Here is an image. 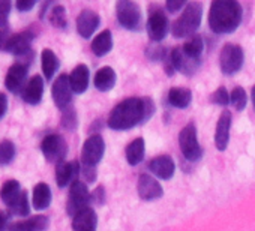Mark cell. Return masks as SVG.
I'll list each match as a JSON object with an SVG mask.
<instances>
[{
	"label": "cell",
	"mask_w": 255,
	"mask_h": 231,
	"mask_svg": "<svg viewBox=\"0 0 255 231\" xmlns=\"http://www.w3.org/2000/svg\"><path fill=\"white\" fill-rule=\"evenodd\" d=\"M153 113V104L150 99L128 98L114 107L108 117V126L114 131L131 129L147 120Z\"/></svg>",
	"instance_id": "obj_1"
},
{
	"label": "cell",
	"mask_w": 255,
	"mask_h": 231,
	"mask_svg": "<svg viewBox=\"0 0 255 231\" xmlns=\"http://www.w3.org/2000/svg\"><path fill=\"white\" fill-rule=\"evenodd\" d=\"M99 23H101V18L95 11L84 9V11H81V14L77 18V32L84 39H89L96 32Z\"/></svg>",
	"instance_id": "obj_16"
},
{
	"label": "cell",
	"mask_w": 255,
	"mask_h": 231,
	"mask_svg": "<svg viewBox=\"0 0 255 231\" xmlns=\"http://www.w3.org/2000/svg\"><path fill=\"white\" fill-rule=\"evenodd\" d=\"M9 11H11V3L9 2H6V0L0 2V29H3L6 26Z\"/></svg>",
	"instance_id": "obj_37"
},
{
	"label": "cell",
	"mask_w": 255,
	"mask_h": 231,
	"mask_svg": "<svg viewBox=\"0 0 255 231\" xmlns=\"http://www.w3.org/2000/svg\"><path fill=\"white\" fill-rule=\"evenodd\" d=\"M182 48H183V51H185L189 57H192V59H195V60H201V54H203V50H204L203 38L198 36V35H194V36H191V38L183 44Z\"/></svg>",
	"instance_id": "obj_31"
},
{
	"label": "cell",
	"mask_w": 255,
	"mask_h": 231,
	"mask_svg": "<svg viewBox=\"0 0 255 231\" xmlns=\"http://www.w3.org/2000/svg\"><path fill=\"white\" fill-rule=\"evenodd\" d=\"M137 191H138L140 198L146 201H152V200L162 197V186L159 185L156 179H153L149 174H141L138 177Z\"/></svg>",
	"instance_id": "obj_15"
},
{
	"label": "cell",
	"mask_w": 255,
	"mask_h": 231,
	"mask_svg": "<svg viewBox=\"0 0 255 231\" xmlns=\"http://www.w3.org/2000/svg\"><path fill=\"white\" fill-rule=\"evenodd\" d=\"M113 48V35L110 30H104L101 32L92 42V51L95 56L102 57L107 53H110Z\"/></svg>",
	"instance_id": "obj_25"
},
{
	"label": "cell",
	"mask_w": 255,
	"mask_h": 231,
	"mask_svg": "<svg viewBox=\"0 0 255 231\" xmlns=\"http://www.w3.org/2000/svg\"><path fill=\"white\" fill-rule=\"evenodd\" d=\"M96 224H98L96 213L90 207L81 210L72 219L74 231H96Z\"/></svg>",
	"instance_id": "obj_21"
},
{
	"label": "cell",
	"mask_w": 255,
	"mask_h": 231,
	"mask_svg": "<svg viewBox=\"0 0 255 231\" xmlns=\"http://www.w3.org/2000/svg\"><path fill=\"white\" fill-rule=\"evenodd\" d=\"M116 14L120 26L128 30H137L141 24V9L137 3L129 0H120L116 5Z\"/></svg>",
	"instance_id": "obj_5"
},
{
	"label": "cell",
	"mask_w": 255,
	"mask_h": 231,
	"mask_svg": "<svg viewBox=\"0 0 255 231\" xmlns=\"http://www.w3.org/2000/svg\"><path fill=\"white\" fill-rule=\"evenodd\" d=\"M252 101H254V107H255V86L252 89Z\"/></svg>",
	"instance_id": "obj_46"
},
{
	"label": "cell",
	"mask_w": 255,
	"mask_h": 231,
	"mask_svg": "<svg viewBox=\"0 0 255 231\" xmlns=\"http://www.w3.org/2000/svg\"><path fill=\"white\" fill-rule=\"evenodd\" d=\"M47 227H48V218L42 215H36L29 219L12 222L8 227V231H45Z\"/></svg>",
	"instance_id": "obj_20"
},
{
	"label": "cell",
	"mask_w": 255,
	"mask_h": 231,
	"mask_svg": "<svg viewBox=\"0 0 255 231\" xmlns=\"http://www.w3.org/2000/svg\"><path fill=\"white\" fill-rule=\"evenodd\" d=\"M221 71L225 75H233L240 71L243 65V50L236 44H225L219 56Z\"/></svg>",
	"instance_id": "obj_6"
},
{
	"label": "cell",
	"mask_w": 255,
	"mask_h": 231,
	"mask_svg": "<svg viewBox=\"0 0 255 231\" xmlns=\"http://www.w3.org/2000/svg\"><path fill=\"white\" fill-rule=\"evenodd\" d=\"M243 17V9L236 0H215L209 11V26L213 33L225 35L234 32Z\"/></svg>",
	"instance_id": "obj_2"
},
{
	"label": "cell",
	"mask_w": 255,
	"mask_h": 231,
	"mask_svg": "<svg viewBox=\"0 0 255 231\" xmlns=\"http://www.w3.org/2000/svg\"><path fill=\"white\" fill-rule=\"evenodd\" d=\"M230 128H231V113L224 110L219 116L215 131V146L218 150H225L230 141Z\"/></svg>",
	"instance_id": "obj_17"
},
{
	"label": "cell",
	"mask_w": 255,
	"mask_h": 231,
	"mask_svg": "<svg viewBox=\"0 0 255 231\" xmlns=\"http://www.w3.org/2000/svg\"><path fill=\"white\" fill-rule=\"evenodd\" d=\"M41 65H42V72L45 78L51 80L56 71L59 69V59L50 48H45L41 54Z\"/></svg>",
	"instance_id": "obj_29"
},
{
	"label": "cell",
	"mask_w": 255,
	"mask_h": 231,
	"mask_svg": "<svg viewBox=\"0 0 255 231\" xmlns=\"http://www.w3.org/2000/svg\"><path fill=\"white\" fill-rule=\"evenodd\" d=\"M41 150L44 153V156L50 161V162H63V158L66 155V143L65 140L60 137V135H56V134H51V135H47L42 143H41Z\"/></svg>",
	"instance_id": "obj_9"
},
{
	"label": "cell",
	"mask_w": 255,
	"mask_h": 231,
	"mask_svg": "<svg viewBox=\"0 0 255 231\" xmlns=\"http://www.w3.org/2000/svg\"><path fill=\"white\" fill-rule=\"evenodd\" d=\"M15 156V146L9 140L0 143V165H8Z\"/></svg>",
	"instance_id": "obj_33"
},
{
	"label": "cell",
	"mask_w": 255,
	"mask_h": 231,
	"mask_svg": "<svg viewBox=\"0 0 255 231\" xmlns=\"http://www.w3.org/2000/svg\"><path fill=\"white\" fill-rule=\"evenodd\" d=\"M51 96H53V101L57 105V108H60V110L68 108V105L71 104V99H72V87H71V81H69L68 75L62 74L57 77V80L54 81L53 89H51Z\"/></svg>",
	"instance_id": "obj_11"
},
{
	"label": "cell",
	"mask_w": 255,
	"mask_h": 231,
	"mask_svg": "<svg viewBox=\"0 0 255 231\" xmlns=\"http://www.w3.org/2000/svg\"><path fill=\"white\" fill-rule=\"evenodd\" d=\"M210 99H212L213 104L222 105V107H227L230 104V95H228V92L224 87H219L216 92H213V95H212Z\"/></svg>",
	"instance_id": "obj_36"
},
{
	"label": "cell",
	"mask_w": 255,
	"mask_h": 231,
	"mask_svg": "<svg viewBox=\"0 0 255 231\" xmlns=\"http://www.w3.org/2000/svg\"><path fill=\"white\" fill-rule=\"evenodd\" d=\"M167 99H168V104L176 108H186L191 104L192 93H191V90H188L185 87H174L168 92Z\"/></svg>",
	"instance_id": "obj_26"
},
{
	"label": "cell",
	"mask_w": 255,
	"mask_h": 231,
	"mask_svg": "<svg viewBox=\"0 0 255 231\" xmlns=\"http://www.w3.org/2000/svg\"><path fill=\"white\" fill-rule=\"evenodd\" d=\"M33 6H35V2H33V0H20V2H17V9L21 11V12H27V11H30Z\"/></svg>",
	"instance_id": "obj_41"
},
{
	"label": "cell",
	"mask_w": 255,
	"mask_h": 231,
	"mask_svg": "<svg viewBox=\"0 0 255 231\" xmlns=\"http://www.w3.org/2000/svg\"><path fill=\"white\" fill-rule=\"evenodd\" d=\"M33 41V33L32 32H21V33H17V35H12L6 45H5V50L14 56H18L20 59L24 57L26 54L32 53L30 51V44Z\"/></svg>",
	"instance_id": "obj_12"
},
{
	"label": "cell",
	"mask_w": 255,
	"mask_h": 231,
	"mask_svg": "<svg viewBox=\"0 0 255 231\" xmlns=\"http://www.w3.org/2000/svg\"><path fill=\"white\" fill-rule=\"evenodd\" d=\"M42 93H44V81H42V77L35 75L26 84V87L23 90V99L27 104H30V105H36V104L41 102Z\"/></svg>",
	"instance_id": "obj_22"
},
{
	"label": "cell",
	"mask_w": 255,
	"mask_h": 231,
	"mask_svg": "<svg viewBox=\"0 0 255 231\" xmlns=\"http://www.w3.org/2000/svg\"><path fill=\"white\" fill-rule=\"evenodd\" d=\"M26 77H27V66L21 65V63H14L9 69L8 74L5 77V86L9 92L12 93H20L24 90L26 87Z\"/></svg>",
	"instance_id": "obj_13"
},
{
	"label": "cell",
	"mask_w": 255,
	"mask_h": 231,
	"mask_svg": "<svg viewBox=\"0 0 255 231\" xmlns=\"http://www.w3.org/2000/svg\"><path fill=\"white\" fill-rule=\"evenodd\" d=\"M168 32V20L162 11H155L147 20V33L152 41L159 42L165 38Z\"/></svg>",
	"instance_id": "obj_14"
},
{
	"label": "cell",
	"mask_w": 255,
	"mask_h": 231,
	"mask_svg": "<svg viewBox=\"0 0 255 231\" xmlns=\"http://www.w3.org/2000/svg\"><path fill=\"white\" fill-rule=\"evenodd\" d=\"M149 168L158 179H162V180H170L176 171L174 161L167 155H162V156L152 159L149 164Z\"/></svg>",
	"instance_id": "obj_18"
},
{
	"label": "cell",
	"mask_w": 255,
	"mask_h": 231,
	"mask_svg": "<svg viewBox=\"0 0 255 231\" xmlns=\"http://www.w3.org/2000/svg\"><path fill=\"white\" fill-rule=\"evenodd\" d=\"M168 60L173 66V69L185 74V75H192L195 74V71L200 66V60H195L192 57H189L182 47H176L170 54H168Z\"/></svg>",
	"instance_id": "obj_10"
},
{
	"label": "cell",
	"mask_w": 255,
	"mask_h": 231,
	"mask_svg": "<svg viewBox=\"0 0 255 231\" xmlns=\"http://www.w3.org/2000/svg\"><path fill=\"white\" fill-rule=\"evenodd\" d=\"M203 18V6L198 2H191L186 5L182 15L174 21L171 27V33L174 38H186L194 36L195 30L200 27Z\"/></svg>",
	"instance_id": "obj_3"
},
{
	"label": "cell",
	"mask_w": 255,
	"mask_h": 231,
	"mask_svg": "<svg viewBox=\"0 0 255 231\" xmlns=\"http://www.w3.org/2000/svg\"><path fill=\"white\" fill-rule=\"evenodd\" d=\"M71 87L74 93H83L89 86V68L86 65H78L69 75Z\"/></svg>",
	"instance_id": "obj_23"
},
{
	"label": "cell",
	"mask_w": 255,
	"mask_h": 231,
	"mask_svg": "<svg viewBox=\"0 0 255 231\" xmlns=\"http://www.w3.org/2000/svg\"><path fill=\"white\" fill-rule=\"evenodd\" d=\"M126 161L129 165H138L144 158V140L137 138L126 147Z\"/></svg>",
	"instance_id": "obj_28"
},
{
	"label": "cell",
	"mask_w": 255,
	"mask_h": 231,
	"mask_svg": "<svg viewBox=\"0 0 255 231\" xmlns=\"http://www.w3.org/2000/svg\"><path fill=\"white\" fill-rule=\"evenodd\" d=\"M20 194H21V188H20V183L17 180L5 182L2 189H0V198H2V201L6 206H11L18 198Z\"/></svg>",
	"instance_id": "obj_30"
},
{
	"label": "cell",
	"mask_w": 255,
	"mask_h": 231,
	"mask_svg": "<svg viewBox=\"0 0 255 231\" xmlns=\"http://www.w3.org/2000/svg\"><path fill=\"white\" fill-rule=\"evenodd\" d=\"M83 174L86 177L87 182H93L95 177H96V171H95V167H89V165H83Z\"/></svg>",
	"instance_id": "obj_42"
},
{
	"label": "cell",
	"mask_w": 255,
	"mask_h": 231,
	"mask_svg": "<svg viewBox=\"0 0 255 231\" xmlns=\"http://www.w3.org/2000/svg\"><path fill=\"white\" fill-rule=\"evenodd\" d=\"M62 123H63V126H65V128H68V129H72V128L77 125V120H75V113H74L72 110H69L68 113H65Z\"/></svg>",
	"instance_id": "obj_38"
},
{
	"label": "cell",
	"mask_w": 255,
	"mask_h": 231,
	"mask_svg": "<svg viewBox=\"0 0 255 231\" xmlns=\"http://www.w3.org/2000/svg\"><path fill=\"white\" fill-rule=\"evenodd\" d=\"M8 207H9V213H12L15 216H27L30 213V204H29L27 192L21 191L18 198Z\"/></svg>",
	"instance_id": "obj_32"
},
{
	"label": "cell",
	"mask_w": 255,
	"mask_h": 231,
	"mask_svg": "<svg viewBox=\"0 0 255 231\" xmlns=\"http://www.w3.org/2000/svg\"><path fill=\"white\" fill-rule=\"evenodd\" d=\"M92 203L90 200V192L86 186V183L77 180L71 185V191H69V198H68V204H66V210L68 213L74 218L77 213H80L81 210L87 209L89 204Z\"/></svg>",
	"instance_id": "obj_7"
},
{
	"label": "cell",
	"mask_w": 255,
	"mask_h": 231,
	"mask_svg": "<svg viewBox=\"0 0 255 231\" xmlns=\"http://www.w3.org/2000/svg\"><path fill=\"white\" fill-rule=\"evenodd\" d=\"M179 144L183 156L188 161H198L203 156V149L197 138V126L194 122H189L179 134Z\"/></svg>",
	"instance_id": "obj_4"
},
{
	"label": "cell",
	"mask_w": 255,
	"mask_h": 231,
	"mask_svg": "<svg viewBox=\"0 0 255 231\" xmlns=\"http://www.w3.org/2000/svg\"><path fill=\"white\" fill-rule=\"evenodd\" d=\"M104 195H105L104 188H102V186H99L98 189H95V192H92L90 200H92L93 203H96V204H102V203H104Z\"/></svg>",
	"instance_id": "obj_40"
},
{
	"label": "cell",
	"mask_w": 255,
	"mask_h": 231,
	"mask_svg": "<svg viewBox=\"0 0 255 231\" xmlns=\"http://www.w3.org/2000/svg\"><path fill=\"white\" fill-rule=\"evenodd\" d=\"M78 171H80V167H78V162H60L57 164V168H56V179H57V185L60 188H65L68 186L69 183L72 185L74 182H77V176H78Z\"/></svg>",
	"instance_id": "obj_19"
},
{
	"label": "cell",
	"mask_w": 255,
	"mask_h": 231,
	"mask_svg": "<svg viewBox=\"0 0 255 231\" xmlns=\"http://www.w3.org/2000/svg\"><path fill=\"white\" fill-rule=\"evenodd\" d=\"M6 110H8V98L5 93H0V119L6 114Z\"/></svg>",
	"instance_id": "obj_43"
},
{
	"label": "cell",
	"mask_w": 255,
	"mask_h": 231,
	"mask_svg": "<svg viewBox=\"0 0 255 231\" xmlns=\"http://www.w3.org/2000/svg\"><path fill=\"white\" fill-rule=\"evenodd\" d=\"M246 101H248V96H246V92L242 89V87H234L233 92L230 93V102L233 104V107L236 110H245L246 107Z\"/></svg>",
	"instance_id": "obj_35"
},
{
	"label": "cell",
	"mask_w": 255,
	"mask_h": 231,
	"mask_svg": "<svg viewBox=\"0 0 255 231\" xmlns=\"http://www.w3.org/2000/svg\"><path fill=\"white\" fill-rule=\"evenodd\" d=\"M104 152H105V143H104L102 137L99 134L90 135L83 144V150H81L83 165L95 167L102 159Z\"/></svg>",
	"instance_id": "obj_8"
},
{
	"label": "cell",
	"mask_w": 255,
	"mask_h": 231,
	"mask_svg": "<svg viewBox=\"0 0 255 231\" xmlns=\"http://www.w3.org/2000/svg\"><path fill=\"white\" fill-rule=\"evenodd\" d=\"M50 21L54 27H59V29L66 27V12L62 5H56L50 11Z\"/></svg>",
	"instance_id": "obj_34"
},
{
	"label": "cell",
	"mask_w": 255,
	"mask_h": 231,
	"mask_svg": "<svg viewBox=\"0 0 255 231\" xmlns=\"http://www.w3.org/2000/svg\"><path fill=\"white\" fill-rule=\"evenodd\" d=\"M8 39H9V38L6 36V32L0 29V48H5V45H6Z\"/></svg>",
	"instance_id": "obj_44"
},
{
	"label": "cell",
	"mask_w": 255,
	"mask_h": 231,
	"mask_svg": "<svg viewBox=\"0 0 255 231\" xmlns=\"http://www.w3.org/2000/svg\"><path fill=\"white\" fill-rule=\"evenodd\" d=\"M95 87L101 92H108L114 87L116 84V72L113 68L110 66H104L101 68L96 75H95Z\"/></svg>",
	"instance_id": "obj_24"
},
{
	"label": "cell",
	"mask_w": 255,
	"mask_h": 231,
	"mask_svg": "<svg viewBox=\"0 0 255 231\" xmlns=\"http://www.w3.org/2000/svg\"><path fill=\"white\" fill-rule=\"evenodd\" d=\"M0 231H6V215L0 212Z\"/></svg>",
	"instance_id": "obj_45"
},
{
	"label": "cell",
	"mask_w": 255,
	"mask_h": 231,
	"mask_svg": "<svg viewBox=\"0 0 255 231\" xmlns=\"http://www.w3.org/2000/svg\"><path fill=\"white\" fill-rule=\"evenodd\" d=\"M51 203V189L47 183H38L33 188V207L36 210H44Z\"/></svg>",
	"instance_id": "obj_27"
},
{
	"label": "cell",
	"mask_w": 255,
	"mask_h": 231,
	"mask_svg": "<svg viewBox=\"0 0 255 231\" xmlns=\"http://www.w3.org/2000/svg\"><path fill=\"white\" fill-rule=\"evenodd\" d=\"M185 5H186V3L183 2V0H168V2H167V9H168L171 14H174V12L180 11Z\"/></svg>",
	"instance_id": "obj_39"
}]
</instances>
